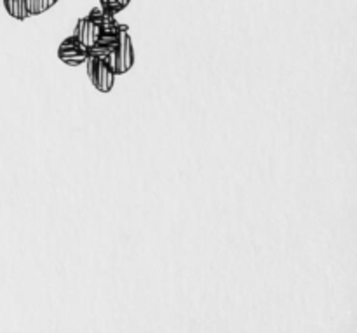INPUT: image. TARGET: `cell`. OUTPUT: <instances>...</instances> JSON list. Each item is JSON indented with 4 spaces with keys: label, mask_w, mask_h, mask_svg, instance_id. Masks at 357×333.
I'll use <instances>...</instances> for the list:
<instances>
[{
    "label": "cell",
    "mask_w": 357,
    "mask_h": 333,
    "mask_svg": "<svg viewBox=\"0 0 357 333\" xmlns=\"http://www.w3.org/2000/svg\"><path fill=\"white\" fill-rule=\"evenodd\" d=\"M87 17H89L93 23H96L98 27L101 28V31H122L129 28L128 24H119L117 20H115V14L107 13V10H103L101 7H94Z\"/></svg>",
    "instance_id": "cell-5"
},
{
    "label": "cell",
    "mask_w": 357,
    "mask_h": 333,
    "mask_svg": "<svg viewBox=\"0 0 357 333\" xmlns=\"http://www.w3.org/2000/svg\"><path fill=\"white\" fill-rule=\"evenodd\" d=\"M58 58L68 66L84 65L87 59V47L79 40V38L70 35L68 38H65V40L59 44Z\"/></svg>",
    "instance_id": "cell-3"
},
{
    "label": "cell",
    "mask_w": 357,
    "mask_h": 333,
    "mask_svg": "<svg viewBox=\"0 0 357 333\" xmlns=\"http://www.w3.org/2000/svg\"><path fill=\"white\" fill-rule=\"evenodd\" d=\"M86 65L87 75H89V80L94 86V89H98L100 93H110L115 82V73L110 68V65L105 59L93 58V56H87Z\"/></svg>",
    "instance_id": "cell-2"
},
{
    "label": "cell",
    "mask_w": 357,
    "mask_h": 333,
    "mask_svg": "<svg viewBox=\"0 0 357 333\" xmlns=\"http://www.w3.org/2000/svg\"><path fill=\"white\" fill-rule=\"evenodd\" d=\"M107 63L114 70L115 75L128 73L132 68V65H135V47H132L131 35H129L128 30H122L119 34L117 45L114 47Z\"/></svg>",
    "instance_id": "cell-1"
},
{
    "label": "cell",
    "mask_w": 357,
    "mask_h": 333,
    "mask_svg": "<svg viewBox=\"0 0 357 333\" xmlns=\"http://www.w3.org/2000/svg\"><path fill=\"white\" fill-rule=\"evenodd\" d=\"M58 0H24L26 3V10L30 16H38V14L45 13V10L51 9Z\"/></svg>",
    "instance_id": "cell-7"
},
{
    "label": "cell",
    "mask_w": 357,
    "mask_h": 333,
    "mask_svg": "<svg viewBox=\"0 0 357 333\" xmlns=\"http://www.w3.org/2000/svg\"><path fill=\"white\" fill-rule=\"evenodd\" d=\"M131 3V0H100V7L110 14H119Z\"/></svg>",
    "instance_id": "cell-8"
},
{
    "label": "cell",
    "mask_w": 357,
    "mask_h": 333,
    "mask_svg": "<svg viewBox=\"0 0 357 333\" xmlns=\"http://www.w3.org/2000/svg\"><path fill=\"white\" fill-rule=\"evenodd\" d=\"M2 2H3V7H6L7 13H9V16H13L14 20L23 21V20H28V17H30L24 0H2Z\"/></svg>",
    "instance_id": "cell-6"
},
{
    "label": "cell",
    "mask_w": 357,
    "mask_h": 333,
    "mask_svg": "<svg viewBox=\"0 0 357 333\" xmlns=\"http://www.w3.org/2000/svg\"><path fill=\"white\" fill-rule=\"evenodd\" d=\"M100 34H101V28L98 27L96 23H93L89 17H80V20L77 21L75 30H73L72 35L75 38H79L86 47H91V45L98 40Z\"/></svg>",
    "instance_id": "cell-4"
}]
</instances>
